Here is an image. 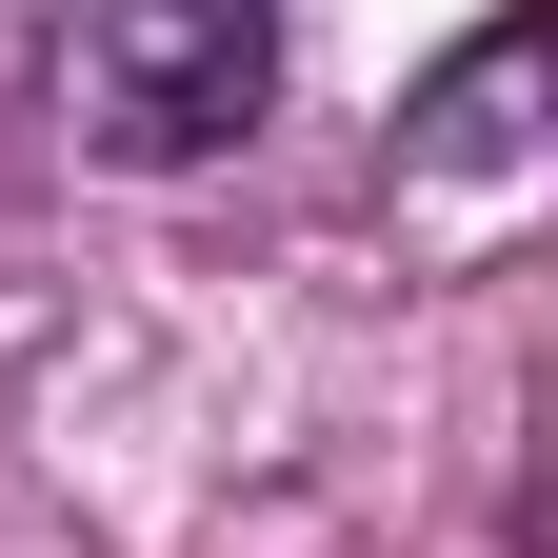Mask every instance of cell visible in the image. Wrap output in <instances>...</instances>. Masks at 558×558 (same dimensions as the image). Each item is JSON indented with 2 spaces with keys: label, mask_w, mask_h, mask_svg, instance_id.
Wrapping results in <instances>:
<instances>
[{
  "label": "cell",
  "mask_w": 558,
  "mask_h": 558,
  "mask_svg": "<svg viewBox=\"0 0 558 558\" xmlns=\"http://www.w3.org/2000/svg\"><path fill=\"white\" fill-rule=\"evenodd\" d=\"M279 100V0H60V120H81V160L120 180H180L259 140Z\"/></svg>",
  "instance_id": "6da1fadb"
},
{
  "label": "cell",
  "mask_w": 558,
  "mask_h": 558,
  "mask_svg": "<svg viewBox=\"0 0 558 558\" xmlns=\"http://www.w3.org/2000/svg\"><path fill=\"white\" fill-rule=\"evenodd\" d=\"M499 100H519V21H499V40H478V60H459V81H439V100H418V140H439V160H499V140H519Z\"/></svg>",
  "instance_id": "7a4b0ae2"
}]
</instances>
